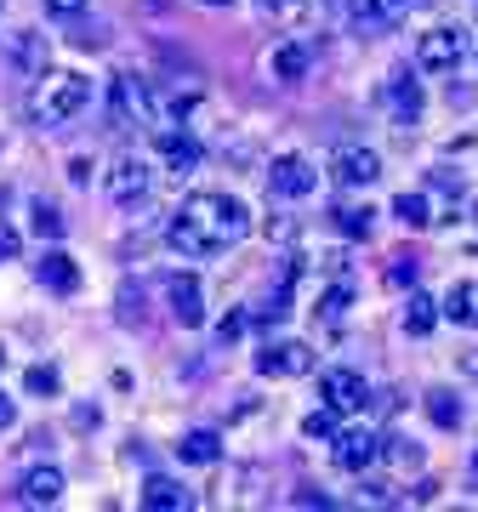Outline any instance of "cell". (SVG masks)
I'll list each match as a JSON object with an SVG mask.
<instances>
[{
  "mask_svg": "<svg viewBox=\"0 0 478 512\" xmlns=\"http://www.w3.org/2000/svg\"><path fill=\"white\" fill-rule=\"evenodd\" d=\"M35 279L46 285V291H57V296H74L80 291V268H74V256L69 251H40V262H35Z\"/></svg>",
  "mask_w": 478,
  "mask_h": 512,
  "instance_id": "cell-11",
  "label": "cell"
},
{
  "mask_svg": "<svg viewBox=\"0 0 478 512\" xmlns=\"http://www.w3.org/2000/svg\"><path fill=\"white\" fill-rule=\"evenodd\" d=\"M342 308H348V285H336V291H325L313 313H325V319H342Z\"/></svg>",
  "mask_w": 478,
  "mask_h": 512,
  "instance_id": "cell-34",
  "label": "cell"
},
{
  "mask_svg": "<svg viewBox=\"0 0 478 512\" xmlns=\"http://www.w3.org/2000/svg\"><path fill=\"white\" fill-rule=\"evenodd\" d=\"M166 308H171V319L183 330H200L205 325V291H200V279L194 274H171L166 279Z\"/></svg>",
  "mask_w": 478,
  "mask_h": 512,
  "instance_id": "cell-8",
  "label": "cell"
},
{
  "mask_svg": "<svg viewBox=\"0 0 478 512\" xmlns=\"http://www.w3.org/2000/svg\"><path fill=\"white\" fill-rule=\"evenodd\" d=\"M331 177H336L342 188H370L376 177H382V160H376L370 148H336Z\"/></svg>",
  "mask_w": 478,
  "mask_h": 512,
  "instance_id": "cell-10",
  "label": "cell"
},
{
  "mask_svg": "<svg viewBox=\"0 0 478 512\" xmlns=\"http://www.w3.org/2000/svg\"><path fill=\"white\" fill-rule=\"evenodd\" d=\"M416 268H422V262H416L410 251H399V256H393V268H387V279H393V285H410V291H416Z\"/></svg>",
  "mask_w": 478,
  "mask_h": 512,
  "instance_id": "cell-31",
  "label": "cell"
},
{
  "mask_svg": "<svg viewBox=\"0 0 478 512\" xmlns=\"http://www.w3.org/2000/svg\"><path fill=\"white\" fill-rule=\"evenodd\" d=\"M262 234H268V239H279V245H291V239L302 234V228H296L291 217H268V222H262Z\"/></svg>",
  "mask_w": 478,
  "mask_h": 512,
  "instance_id": "cell-35",
  "label": "cell"
},
{
  "mask_svg": "<svg viewBox=\"0 0 478 512\" xmlns=\"http://www.w3.org/2000/svg\"><path fill=\"white\" fill-rule=\"evenodd\" d=\"M319 399L331 404L336 416H353V410H365L370 387H365V376H359V370L336 365V370H325V376H319Z\"/></svg>",
  "mask_w": 478,
  "mask_h": 512,
  "instance_id": "cell-4",
  "label": "cell"
},
{
  "mask_svg": "<svg viewBox=\"0 0 478 512\" xmlns=\"http://www.w3.org/2000/svg\"><path fill=\"white\" fill-rule=\"evenodd\" d=\"M251 234V211L234 200V194H188L177 211H171V251L183 256H217L234 251L239 239Z\"/></svg>",
  "mask_w": 478,
  "mask_h": 512,
  "instance_id": "cell-1",
  "label": "cell"
},
{
  "mask_svg": "<svg viewBox=\"0 0 478 512\" xmlns=\"http://www.w3.org/2000/svg\"><path fill=\"white\" fill-rule=\"evenodd\" d=\"M86 103H92V80H86V74L46 69L35 80V92H29V120H35L40 131H57V126H69Z\"/></svg>",
  "mask_w": 478,
  "mask_h": 512,
  "instance_id": "cell-2",
  "label": "cell"
},
{
  "mask_svg": "<svg viewBox=\"0 0 478 512\" xmlns=\"http://www.w3.org/2000/svg\"><path fill=\"white\" fill-rule=\"evenodd\" d=\"M103 194H109L114 205H137L148 194V160L143 154H120V160L109 165V177H103Z\"/></svg>",
  "mask_w": 478,
  "mask_h": 512,
  "instance_id": "cell-5",
  "label": "cell"
},
{
  "mask_svg": "<svg viewBox=\"0 0 478 512\" xmlns=\"http://www.w3.org/2000/svg\"><path fill=\"white\" fill-rule=\"evenodd\" d=\"M410 6H416V0H353V12H359L365 29H387V23H399Z\"/></svg>",
  "mask_w": 478,
  "mask_h": 512,
  "instance_id": "cell-20",
  "label": "cell"
},
{
  "mask_svg": "<svg viewBox=\"0 0 478 512\" xmlns=\"http://www.w3.org/2000/svg\"><path fill=\"white\" fill-rule=\"evenodd\" d=\"M302 433H308V439H336V410H331V404H325V410H313V416L302 421Z\"/></svg>",
  "mask_w": 478,
  "mask_h": 512,
  "instance_id": "cell-29",
  "label": "cell"
},
{
  "mask_svg": "<svg viewBox=\"0 0 478 512\" xmlns=\"http://www.w3.org/2000/svg\"><path fill=\"white\" fill-rule=\"evenodd\" d=\"M23 251V239H18V228H6V222H0V262H12V256Z\"/></svg>",
  "mask_w": 478,
  "mask_h": 512,
  "instance_id": "cell-38",
  "label": "cell"
},
{
  "mask_svg": "<svg viewBox=\"0 0 478 512\" xmlns=\"http://www.w3.org/2000/svg\"><path fill=\"white\" fill-rule=\"evenodd\" d=\"M296 507H331V495H325V490H302V495H296Z\"/></svg>",
  "mask_w": 478,
  "mask_h": 512,
  "instance_id": "cell-39",
  "label": "cell"
},
{
  "mask_svg": "<svg viewBox=\"0 0 478 512\" xmlns=\"http://www.w3.org/2000/svg\"><path fill=\"white\" fill-rule=\"evenodd\" d=\"M433 188H444V194H461V177H450V171H433Z\"/></svg>",
  "mask_w": 478,
  "mask_h": 512,
  "instance_id": "cell-40",
  "label": "cell"
},
{
  "mask_svg": "<svg viewBox=\"0 0 478 512\" xmlns=\"http://www.w3.org/2000/svg\"><path fill=\"white\" fill-rule=\"evenodd\" d=\"M382 461V433H370V427H353V433H336V467L353 478H365L370 467Z\"/></svg>",
  "mask_w": 478,
  "mask_h": 512,
  "instance_id": "cell-6",
  "label": "cell"
},
{
  "mask_svg": "<svg viewBox=\"0 0 478 512\" xmlns=\"http://www.w3.org/2000/svg\"><path fill=\"white\" fill-rule=\"evenodd\" d=\"M467 473H473V484H478V450H473V461H467Z\"/></svg>",
  "mask_w": 478,
  "mask_h": 512,
  "instance_id": "cell-44",
  "label": "cell"
},
{
  "mask_svg": "<svg viewBox=\"0 0 478 512\" xmlns=\"http://www.w3.org/2000/svg\"><path fill=\"white\" fill-rule=\"evenodd\" d=\"M268 188H274L279 200H302V194L319 188V171H313L302 154H279V160L268 165Z\"/></svg>",
  "mask_w": 478,
  "mask_h": 512,
  "instance_id": "cell-7",
  "label": "cell"
},
{
  "mask_svg": "<svg viewBox=\"0 0 478 512\" xmlns=\"http://www.w3.org/2000/svg\"><path fill=\"white\" fill-rule=\"evenodd\" d=\"M69 421H74V433H97V427H103V410H97V404H74Z\"/></svg>",
  "mask_w": 478,
  "mask_h": 512,
  "instance_id": "cell-33",
  "label": "cell"
},
{
  "mask_svg": "<svg viewBox=\"0 0 478 512\" xmlns=\"http://www.w3.org/2000/svg\"><path fill=\"white\" fill-rule=\"evenodd\" d=\"M69 183H92V160H74L69 165Z\"/></svg>",
  "mask_w": 478,
  "mask_h": 512,
  "instance_id": "cell-42",
  "label": "cell"
},
{
  "mask_svg": "<svg viewBox=\"0 0 478 512\" xmlns=\"http://www.w3.org/2000/svg\"><path fill=\"white\" fill-rule=\"evenodd\" d=\"M262 18L274 29H285V35H296V29L313 23V0H262Z\"/></svg>",
  "mask_w": 478,
  "mask_h": 512,
  "instance_id": "cell-15",
  "label": "cell"
},
{
  "mask_svg": "<svg viewBox=\"0 0 478 512\" xmlns=\"http://www.w3.org/2000/svg\"><path fill=\"white\" fill-rule=\"evenodd\" d=\"M422 404H427V421H433V427H444V433L461 427V399L450 393V387H427Z\"/></svg>",
  "mask_w": 478,
  "mask_h": 512,
  "instance_id": "cell-22",
  "label": "cell"
},
{
  "mask_svg": "<svg viewBox=\"0 0 478 512\" xmlns=\"http://www.w3.org/2000/svg\"><path fill=\"white\" fill-rule=\"evenodd\" d=\"M12 421H18V404H12V399H6V393H0V433H6Z\"/></svg>",
  "mask_w": 478,
  "mask_h": 512,
  "instance_id": "cell-41",
  "label": "cell"
},
{
  "mask_svg": "<svg viewBox=\"0 0 478 512\" xmlns=\"http://www.w3.org/2000/svg\"><path fill=\"white\" fill-rule=\"evenodd\" d=\"M92 0H46V18H80Z\"/></svg>",
  "mask_w": 478,
  "mask_h": 512,
  "instance_id": "cell-37",
  "label": "cell"
},
{
  "mask_svg": "<svg viewBox=\"0 0 478 512\" xmlns=\"http://www.w3.org/2000/svg\"><path fill=\"white\" fill-rule=\"evenodd\" d=\"M433 325H439V308H433L422 291H410V302H405V330H410V336H427Z\"/></svg>",
  "mask_w": 478,
  "mask_h": 512,
  "instance_id": "cell-23",
  "label": "cell"
},
{
  "mask_svg": "<svg viewBox=\"0 0 478 512\" xmlns=\"http://www.w3.org/2000/svg\"><path fill=\"white\" fill-rule=\"evenodd\" d=\"M387 103H393V120H399V126H416V120H422V86H416L410 74H393Z\"/></svg>",
  "mask_w": 478,
  "mask_h": 512,
  "instance_id": "cell-13",
  "label": "cell"
},
{
  "mask_svg": "<svg viewBox=\"0 0 478 512\" xmlns=\"http://www.w3.org/2000/svg\"><path fill=\"white\" fill-rule=\"evenodd\" d=\"M6 52H12V69H23V74H46V35H35V29H18Z\"/></svg>",
  "mask_w": 478,
  "mask_h": 512,
  "instance_id": "cell-16",
  "label": "cell"
},
{
  "mask_svg": "<svg viewBox=\"0 0 478 512\" xmlns=\"http://www.w3.org/2000/svg\"><path fill=\"white\" fill-rule=\"evenodd\" d=\"M18 495L29 507H52L57 495H63V473H57V467H35V473H23Z\"/></svg>",
  "mask_w": 478,
  "mask_h": 512,
  "instance_id": "cell-17",
  "label": "cell"
},
{
  "mask_svg": "<svg viewBox=\"0 0 478 512\" xmlns=\"http://www.w3.org/2000/svg\"><path fill=\"white\" fill-rule=\"evenodd\" d=\"M63 228H69V222H63V211H57V205H46V200H35V234L40 239H63Z\"/></svg>",
  "mask_w": 478,
  "mask_h": 512,
  "instance_id": "cell-27",
  "label": "cell"
},
{
  "mask_svg": "<svg viewBox=\"0 0 478 512\" xmlns=\"http://www.w3.org/2000/svg\"><path fill=\"white\" fill-rule=\"evenodd\" d=\"M74 46H80V52H97V46H109V29H103V23H80V29H74Z\"/></svg>",
  "mask_w": 478,
  "mask_h": 512,
  "instance_id": "cell-32",
  "label": "cell"
},
{
  "mask_svg": "<svg viewBox=\"0 0 478 512\" xmlns=\"http://www.w3.org/2000/svg\"><path fill=\"white\" fill-rule=\"evenodd\" d=\"M359 501H370V507H399L393 484H382V478H365V484H359Z\"/></svg>",
  "mask_w": 478,
  "mask_h": 512,
  "instance_id": "cell-30",
  "label": "cell"
},
{
  "mask_svg": "<svg viewBox=\"0 0 478 512\" xmlns=\"http://www.w3.org/2000/svg\"><path fill=\"white\" fill-rule=\"evenodd\" d=\"M23 387H29L35 399H52L57 387H63V376H57L52 365H35V370H29V376H23Z\"/></svg>",
  "mask_w": 478,
  "mask_h": 512,
  "instance_id": "cell-28",
  "label": "cell"
},
{
  "mask_svg": "<svg viewBox=\"0 0 478 512\" xmlns=\"http://www.w3.org/2000/svg\"><path fill=\"white\" fill-rule=\"evenodd\" d=\"M461 52H467L461 29H427V35L416 40V69L422 74H456Z\"/></svg>",
  "mask_w": 478,
  "mask_h": 512,
  "instance_id": "cell-3",
  "label": "cell"
},
{
  "mask_svg": "<svg viewBox=\"0 0 478 512\" xmlns=\"http://www.w3.org/2000/svg\"><path fill=\"white\" fill-rule=\"evenodd\" d=\"M188 501H194V495H188L177 478H166V473H154L143 484V507H154V512H183Z\"/></svg>",
  "mask_w": 478,
  "mask_h": 512,
  "instance_id": "cell-14",
  "label": "cell"
},
{
  "mask_svg": "<svg viewBox=\"0 0 478 512\" xmlns=\"http://www.w3.org/2000/svg\"><path fill=\"white\" fill-rule=\"evenodd\" d=\"M331 217H336V228H342L348 239H365V234H370V217H376V211H370V205H365V211H359V205H336Z\"/></svg>",
  "mask_w": 478,
  "mask_h": 512,
  "instance_id": "cell-25",
  "label": "cell"
},
{
  "mask_svg": "<svg viewBox=\"0 0 478 512\" xmlns=\"http://www.w3.org/2000/svg\"><path fill=\"white\" fill-rule=\"evenodd\" d=\"M245 325H251V313H228L217 325V342H234V336H245Z\"/></svg>",
  "mask_w": 478,
  "mask_h": 512,
  "instance_id": "cell-36",
  "label": "cell"
},
{
  "mask_svg": "<svg viewBox=\"0 0 478 512\" xmlns=\"http://www.w3.org/2000/svg\"><path fill=\"white\" fill-rule=\"evenodd\" d=\"M444 319H456V325H478V279H461V285H450V296H444Z\"/></svg>",
  "mask_w": 478,
  "mask_h": 512,
  "instance_id": "cell-19",
  "label": "cell"
},
{
  "mask_svg": "<svg viewBox=\"0 0 478 512\" xmlns=\"http://www.w3.org/2000/svg\"><path fill=\"white\" fill-rule=\"evenodd\" d=\"M160 154H166V165L177 177H188V171L200 165V143H194V137H177V131H160Z\"/></svg>",
  "mask_w": 478,
  "mask_h": 512,
  "instance_id": "cell-21",
  "label": "cell"
},
{
  "mask_svg": "<svg viewBox=\"0 0 478 512\" xmlns=\"http://www.w3.org/2000/svg\"><path fill=\"white\" fill-rule=\"evenodd\" d=\"M382 456H387V461H399V467H422V444H416V439H399V433H393V439H382Z\"/></svg>",
  "mask_w": 478,
  "mask_h": 512,
  "instance_id": "cell-26",
  "label": "cell"
},
{
  "mask_svg": "<svg viewBox=\"0 0 478 512\" xmlns=\"http://www.w3.org/2000/svg\"><path fill=\"white\" fill-rule=\"evenodd\" d=\"M393 217L405 222V228H427V222H433V211H427V194H399V200H393Z\"/></svg>",
  "mask_w": 478,
  "mask_h": 512,
  "instance_id": "cell-24",
  "label": "cell"
},
{
  "mask_svg": "<svg viewBox=\"0 0 478 512\" xmlns=\"http://www.w3.org/2000/svg\"><path fill=\"white\" fill-rule=\"evenodd\" d=\"M200 6H234V0H200Z\"/></svg>",
  "mask_w": 478,
  "mask_h": 512,
  "instance_id": "cell-45",
  "label": "cell"
},
{
  "mask_svg": "<svg viewBox=\"0 0 478 512\" xmlns=\"http://www.w3.org/2000/svg\"><path fill=\"white\" fill-rule=\"evenodd\" d=\"M308 40H279L274 52H268V74H274V80H285V86H296V80H302V74H308Z\"/></svg>",
  "mask_w": 478,
  "mask_h": 512,
  "instance_id": "cell-12",
  "label": "cell"
},
{
  "mask_svg": "<svg viewBox=\"0 0 478 512\" xmlns=\"http://www.w3.org/2000/svg\"><path fill=\"white\" fill-rule=\"evenodd\" d=\"M461 365H467V376H478V353H467V359H461Z\"/></svg>",
  "mask_w": 478,
  "mask_h": 512,
  "instance_id": "cell-43",
  "label": "cell"
},
{
  "mask_svg": "<svg viewBox=\"0 0 478 512\" xmlns=\"http://www.w3.org/2000/svg\"><path fill=\"white\" fill-rule=\"evenodd\" d=\"M177 456H183L188 467H211V461L222 456V439L211 433V427H194V433H183V444H177Z\"/></svg>",
  "mask_w": 478,
  "mask_h": 512,
  "instance_id": "cell-18",
  "label": "cell"
},
{
  "mask_svg": "<svg viewBox=\"0 0 478 512\" xmlns=\"http://www.w3.org/2000/svg\"><path fill=\"white\" fill-rule=\"evenodd\" d=\"M313 365H319V359H313L308 342H268V348L257 353L262 376H308Z\"/></svg>",
  "mask_w": 478,
  "mask_h": 512,
  "instance_id": "cell-9",
  "label": "cell"
}]
</instances>
